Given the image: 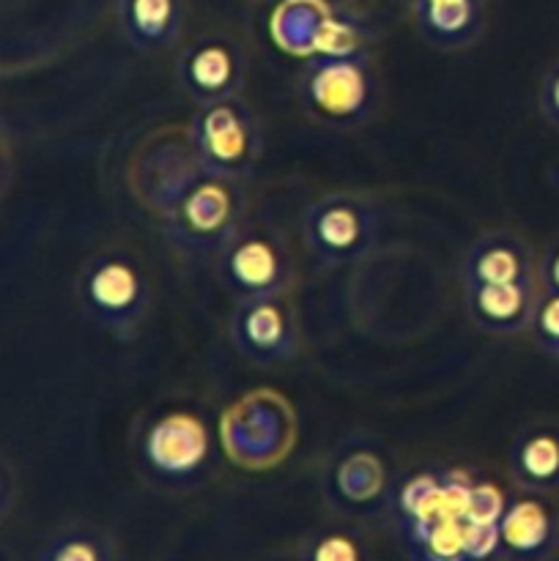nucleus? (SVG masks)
<instances>
[{
	"label": "nucleus",
	"mask_w": 559,
	"mask_h": 561,
	"mask_svg": "<svg viewBox=\"0 0 559 561\" xmlns=\"http://www.w3.org/2000/svg\"><path fill=\"white\" fill-rule=\"evenodd\" d=\"M559 551V510L548 496L515 491L499 518V559L551 561Z\"/></svg>",
	"instance_id": "obj_10"
},
{
	"label": "nucleus",
	"mask_w": 559,
	"mask_h": 561,
	"mask_svg": "<svg viewBox=\"0 0 559 561\" xmlns=\"http://www.w3.org/2000/svg\"><path fill=\"white\" fill-rule=\"evenodd\" d=\"M151 294L146 266L126 250L93 252L75 279V296L82 316L115 340L135 337L151 310Z\"/></svg>",
	"instance_id": "obj_2"
},
{
	"label": "nucleus",
	"mask_w": 559,
	"mask_h": 561,
	"mask_svg": "<svg viewBox=\"0 0 559 561\" xmlns=\"http://www.w3.org/2000/svg\"><path fill=\"white\" fill-rule=\"evenodd\" d=\"M228 332L239 356L258 367L283 365L299 351V318L288 294L236 301Z\"/></svg>",
	"instance_id": "obj_8"
},
{
	"label": "nucleus",
	"mask_w": 559,
	"mask_h": 561,
	"mask_svg": "<svg viewBox=\"0 0 559 561\" xmlns=\"http://www.w3.org/2000/svg\"><path fill=\"white\" fill-rule=\"evenodd\" d=\"M529 332L535 334L537 345H540L551 359L559 362V294H546V290H540V299H537Z\"/></svg>",
	"instance_id": "obj_20"
},
{
	"label": "nucleus",
	"mask_w": 559,
	"mask_h": 561,
	"mask_svg": "<svg viewBox=\"0 0 559 561\" xmlns=\"http://www.w3.org/2000/svg\"><path fill=\"white\" fill-rule=\"evenodd\" d=\"M537 279L535 252L510 230H486L464 255V285H502Z\"/></svg>",
	"instance_id": "obj_13"
},
{
	"label": "nucleus",
	"mask_w": 559,
	"mask_h": 561,
	"mask_svg": "<svg viewBox=\"0 0 559 561\" xmlns=\"http://www.w3.org/2000/svg\"><path fill=\"white\" fill-rule=\"evenodd\" d=\"M537 283L546 294H559V241L546 252V257L537 266Z\"/></svg>",
	"instance_id": "obj_22"
},
{
	"label": "nucleus",
	"mask_w": 559,
	"mask_h": 561,
	"mask_svg": "<svg viewBox=\"0 0 559 561\" xmlns=\"http://www.w3.org/2000/svg\"><path fill=\"white\" fill-rule=\"evenodd\" d=\"M299 96L310 113L329 124L365 118L376 96V77L365 53L312 55L299 75Z\"/></svg>",
	"instance_id": "obj_6"
},
{
	"label": "nucleus",
	"mask_w": 559,
	"mask_h": 561,
	"mask_svg": "<svg viewBox=\"0 0 559 561\" xmlns=\"http://www.w3.org/2000/svg\"><path fill=\"white\" fill-rule=\"evenodd\" d=\"M301 239L323 266H351L376 250L381 214L370 197L356 192H329L301 211Z\"/></svg>",
	"instance_id": "obj_4"
},
{
	"label": "nucleus",
	"mask_w": 559,
	"mask_h": 561,
	"mask_svg": "<svg viewBox=\"0 0 559 561\" xmlns=\"http://www.w3.org/2000/svg\"><path fill=\"white\" fill-rule=\"evenodd\" d=\"M36 561H115V548L91 526H64L42 542Z\"/></svg>",
	"instance_id": "obj_18"
},
{
	"label": "nucleus",
	"mask_w": 559,
	"mask_h": 561,
	"mask_svg": "<svg viewBox=\"0 0 559 561\" xmlns=\"http://www.w3.org/2000/svg\"><path fill=\"white\" fill-rule=\"evenodd\" d=\"M118 25L140 53H162L184 31V0H118Z\"/></svg>",
	"instance_id": "obj_16"
},
{
	"label": "nucleus",
	"mask_w": 559,
	"mask_h": 561,
	"mask_svg": "<svg viewBox=\"0 0 559 561\" xmlns=\"http://www.w3.org/2000/svg\"><path fill=\"white\" fill-rule=\"evenodd\" d=\"M217 279L233 301L288 294L294 261L283 236L261 225H247L214 257Z\"/></svg>",
	"instance_id": "obj_5"
},
{
	"label": "nucleus",
	"mask_w": 559,
	"mask_h": 561,
	"mask_svg": "<svg viewBox=\"0 0 559 561\" xmlns=\"http://www.w3.org/2000/svg\"><path fill=\"white\" fill-rule=\"evenodd\" d=\"M464 305L471 323L480 332L497 334V337H513L532 327L537 299H540V283L524 279V283L502 285H464Z\"/></svg>",
	"instance_id": "obj_12"
},
{
	"label": "nucleus",
	"mask_w": 559,
	"mask_h": 561,
	"mask_svg": "<svg viewBox=\"0 0 559 561\" xmlns=\"http://www.w3.org/2000/svg\"><path fill=\"white\" fill-rule=\"evenodd\" d=\"M409 561H493L499 559V524L471 515H447L420 529L400 531Z\"/></svg>",
	"instance_id": "obj_11"
},
{
	"label": "nucleus",
	"mask_w": 559,
	"mask_h": 561,
	"mask_svg": "<svg viewBox=\"0 0 559 561\" xmlns=\"http://www.w3.org/2000/svg\"><path fill=\"white\" fill-rule=\"evenodd\" d=\"M299 561H373L365 535L349 524L321 526L299 546Z\"/></svg>",
	"instance_id": "obj_19"
},
{
	"label": "nucleus",
	"mask_w": 559,
	"mask_h": 561,
	"mask_svg": "<svg viewBox=\"0 0 559 561\" xmlns=\"http://www.w3.org/2000/svg\"><path fill=\"white\" fill-rule=\"evenodd\" d=\"M175 77L195 104L241 96L247 77L244 53L228 36H203L181 49Z\"/></svg>",
	"instance_id": "obj_9"
},
{
	"label": "nucleus",
	"mask_w": 559,
	"mask_h": 561,
	"mask_svg": "<svg viewBox=\"0 0 559 561\" xmlns=\"http://www.w3.org/2000/svg\"><path fill=\"white\" fill-rule=\"evenodd\" d=\"M186 142L206 170L247 181L263 157V126L244 96L197 104Z\"/></svg>",
	"instance_id": "obj_3"
},
{
	"label": "nucleus",
	"mask_w": 559,
	"mask_h": 561,
	"mask_svg": "<svg viewBox=\"0 0 559 561\" xmlns=\"http://www.w3.org/2000/svg\"><path fill=\"white\" fill-rule=\"evenodd\" d=\"M422 38L436 49L469 47L482 31V0H411Z\"/></svg>",
	"instance_id": "obj_17"
},
{
	"label": "nucleus",
	"mask_w": 559,
	"mask_h": 561,
	"mask_svg": "<svg viewBox=\"0 0 559 561\" xmlns=\"http://www.w3.org/2000/svg\"><path fill=\"white\" fill-rule=\"evenodd\" d=\"M140 458L153 480L186 485L203 474L212 458V433L195 411H162L140 436Z\"/></svg>",
	"instance_id": "obj_7"
},
{
	"label": "nucleus",
	"mask_w": 559,
	"mask_h": 561,
	"mask_svg": "<svg viewBox=\"0 0 559 561\" xmlns=\"http://www.w3.org/2000/svg\"><path fill=\"white\" fill-rule=\"evenodd\" d=\"M142 190L157 211L170 244L186 257H217L219 250L244 228L247 181L228 179L203 168L190 142L181 153L164 151L151 159Z\"/></svg>",
	"instance_id": "obj_1"
},
{
	"label": "nucleus",
	"mask_w": 559,
	"mask_h": 561,
	"mask_svg": "<svg viewBox=\"0 0 559 561\" xmlns=\"http://www.w3.org/2000/svg\"><path fill=\"white\" fill-rule=\"evenodd\" d=\"M515 488L551 496L559 491V422L537 420L515 433L507 453Z\"/></svg>",
	"instance_id": "obj_14"
},
{
	"label": "nucleus",
	"mask_w": 559,
	"mask_h": 561,
	"mask_svg": "<svg viewBox=\"0 0 559 561\" xmlns=\"http://www.w3.org/2000/svg\"><path fill=\"white\" fill-rule=\"evenodd\" d=\"M537 107L543 118L559 131V60L543 75L540 88H537Z\"/></svg>",
	"instance_id": "obj_21"
},
{
	"label": "nucleus",
	"mask_w": 559,
	"mask_h": 561,
	"mask_svg": "<svg viewBox=\"0 0 559 561\" xmlns=\"http://www.w3.org/2000/svg\"><path fill=\"white\" fill-rule=\"evenodd\" d=\"M329 496L343 513H376L381 504H389L387 496H392L384 463L370 453H351L345 460H338L329 474Z\"/></svg>",
	"instance_id": "obj_15"
}]
</instances>
